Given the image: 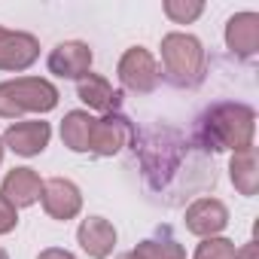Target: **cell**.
Here are the masks:
<instances>
[{
    "label": "cell",
    "mask_w": 259,
    "mask_h": 259,
    "mask_svg": "<svg viewBox=\"0 0 259 259\" xmlns=\"http://www.w3.org/2000/svg\"><path fill=\"white\" fill-rule=\"evenodd\" d=\"M92 125L95 116L89 110H70L61 119V141L70 153H89V141H92Z\"/></svg>",
    "instance_id": "9a60e30c"
},
{
    "label": "cell",
    "mask_w": 259,
    "mask_h": 259,
    "mask_svg": "<svg viewBox=\"0 0 259 259\" xmlns=\"http://www.w3.org/2000/svg\"><path fill=\"white\" fill-rule=\"evenodd\" d=\"M40 201H43V210L52 220H58V223H67V220L79 217V210H82V192L67 177H49V180H43Z\"/></svg>",
    "instance_id": "ba28073f"
},
{
    "label": "cell",
    "mask_w": 259,
    "mask_h": 259,
    "mask_svg": "<svg viewBox=\"0 0 259 259\" xmlns=\"http://www.w3.org/2000/svg\"><path fill=\"white\" fill-rule=\"evenodd\" d=\"M52 138V125L43 119H28V122H10V128L4 132V147L13 150L16 156H40L49 147Z\"/></svg>",
    "instance_id": "9c48e42d"
},
{
    "label": "cell",
    "mask_w": 259,
    "mask_h": 259,
    "mask_svg": "<svg viewBox=\"0 0 259 259\" xmlns=\"http://www.w3.org/2000/svg\"><path fill=\"white\" fill-rule=\"evenodd\" d=\"M144 259H186V250L168 235V229H159V238H147L135 247Z\"/></svg>",
    "instance_id": "e0dca14e"
},
{
    "label": "cell",
    "mask_w": 259,
    "mask_h": 259,
    "mask_svg": "<svg viewBox=\"0 0 259 259\" xmlns=\"http://www.w3.org/2000/svg\"><path fill=\"white\" fill-rule=\"evenodd\" d=\"M204 73H207V52L198 37L183 31H171L162 37L159 76H165L174 89H195L204 82Z\"/></svg>",
    "instance_id": "7a4b0ae2"
},
{
    "label": "cell",
    "mask_w": 259,
    "mask_h": 259,
    "mask_svg": "<svg viewBox=\"0 0 259 259\" xmlns=\"http://www.w3.org/2000/svg\"><path fill=\"white\" fill-rule=\"evenodd\" d=\"M229 177H232V186L241 192V195H256L259 189V162H256V147L250 150H241L232 156L229 162Z\"/></svg>",
    "instance_id": "2e32d148"
},
{
    "label": "cell",
    "mask_w": 259,
    "mask_h": 259,
    "mask_svg": "<svg viewBox=\"0 0 259 259\" xmlns=\"http://www.w3.org/2000/svg\"><path fill=\"white\" fill-rule=\"evenodd\" d=\"M76 95L89 110H101V113H116L122 107V92H116L110 85L107 76L101 73H85L76 82Z\"/></svg>",
    "instance_id": "5bb4252c"
},
{
    "label": "cell",
    "mask_w": 259,
    "mask_h": 259,
    "mask_svg": "<svg viewBox=\"0 0 259 259\" xmlns=\"http://www.w3.org/2000/svg\"><path fill=\"white\" fill-rule=\"evenodd\" d=\"M116 76H119V82H122L125 92H135V95L156 92V85L162 79L153 52L144 49V46H132V49L122 52V58L116 64Z\"/></svg>",
    "instance_id": "277c9868"
},
{
    "label": "cell",
    "mask_w": 259,
    "mask_h": 259,
    "mask_svg": "<svg viewBox=\"0 0 259 259\" xmlns=\"http://www.w3.org/2000/svg\"><path fill=\"white\" fill-rule=\"evenodd\" d=\"M40 58V40L28 31H10L0 25V70L22 73Z\"/></svg>",
    "instance_id": "8992f818"
},
{
    "label": "cell",
    "mask_w": 259,
    "mask_h": 259,
    "mask_svg": "<svg viewBox=\"0 0 259 259\" xmlns=\"http://www.w3.org/2000/svg\"><path fill=\"white\" fill-rule=\"evenodd\" d=\"M4 153H7V147H4V138H0V162H4Z\"/></svg>",
    "instance_id": "cb8c5ba5"
},
{
    "label": "cell",
    "mask_w": 259,
    "mask_h": 259,
    "mask_svg": "<svg viewBox=\"0 0 259 259\" xmlns=\"http://www.w3.org/2000/svg\"><path fill=\"white\" fill-rule=\"evenodd\" d=\"M58 89L43 76H16L0 82V119L19 122L25 113H52L58 107Z\"/></svg>",
    "instance_id": "3957f363"
},
{
    "label": "cell",
    "mask_w": 259,
    "mask_h": 259,
    "mask_svg": "<svg viewBox=\"0 0 259 259\" xmlns=\"http://www.w3.org/2000/svg\"><path fill=\"white\" fill-rule=\"evenodd\" d=\"M253 135H256V113L247 104L238 101H217L210 104L195 125V138L204 150L223 153H241L253 147Z\"/></svg>",
    "instance_id": "6da1fadb"
},
{
    "label": "cell",
    "mask_w": 259,
    "mask_h": 259,
    "mask_svg": "<svg viewBox=\"0 0 259 259\" xmlns=\"http://www.w3.org/2000/svg\"><path fill=\"white\" fill-rule=\"evenodd\" d=\"M0 259H10V253H7V250H4V247H0Z\"/></svg>",
    "instance_id": "d4e9b609"
},
{
    "label": "cell",
    "mask_w": 259,
    "mask_h": 259,
    "mask_svg": "<svg viewBox=\"0 0 259 259\" xmlns=\"http://www.w3.org/2000/svg\"><path fill=\"white\" fill-rule=\"evenodd\" d=\"M16 226H19V210L0 195V235H10Z\"/></svg>",
    "instance_id": "ffe728a7"
},
{
    "label": "cell",
    "mask_w": 259,
    "mask_h": 259,
    "mask_svg": "<svg viewBox=\"0 0 259 259\" xmlns=\"http://www.w3.org/2000/svg\"><path fill=\"white\" fill-rule=\"evenodd\" d=\"M76 241L89 259H107L116 250V226L104 217H85L76 229Z\"/></svg>",
    "instance_id": "7c38bea8"
},
{
    "label": "cell",
    "mask_w": 259,
    "mask_h": 259,
    "mask_svg": "<svg viewBox=\"0 0 259 259\" xmlns=\"http://www.w3.org/2000/svg\"><path fill=\"white\" fill-rule=\"evenodd\" d=\"M40 192H43V180H40V174L34 168H13L4 177V183H0V195H4L16 210L37 204Z\"/></svg>",
    "instance_id": "4fadbf2b"
},
{
    "label": "cell",
    "mask_w": 259,
    "mask_h": 259,
    "mask_svg": "<svg viewBox=\"0 0 259 259\" xmlns=\"http://www.w3.org/2000/svg\"><path fill=\"white\" fill-rule=\"evenodd\" d=\"M162 13H165L174 25H192V22L204 13V4H201V0H165V4H162Z\"/></svg>",
    "instance_id": "ac0fdd59"
},
{
    "label": "cell",
    "mask_w": 259,
    "mask_h": 259,
    "mask_svg": "<svg viewBox=\"0 0 259 259\" xmlns=\"http://www.w3.org/2000/svg\"><path fill=\"white\" fill-rule=\"evenodd\" d=\"M92 61H95V55H92L89 43H82V40H64V43H58L49 52L46 67L58 79H76L79 82L85 73H92Z\"/></svg>",
    "instance_id": "52a82bcc"
},
{
    "label": "cell",
    "mask_w": 259,
    "mask_h": 259,
    "mask_svg": "<svg viewBox=\"0 0 259 259\" xmlns=\"http://www.w3.org/2000/svg\"><path fill=\"white\" fill-rule=\"evenodd\" d=\"M132 138H135V128H132V122H128L119 110L116 113H104L92 125L89 153L92 156H101V159H110V156H116Z\"/></svg>",
    "instance_id": "5b68a950"
},
{
    "label": "cell",
    "mask_w": 259,
    "mask_h": 259,
    "mask_svg": "<svg viewBox=\"0 0 259 259\" xmlns=\"http://www.w3.org/2000/svg\"><path fill=\"white\" fill-rule=\"evenodd\" d=\"M37 259H76V256L70 250H64V247H46V250H40Z\"/></svg>",
    "instance_id": "7402d4cb"
},
{
    "label": "cell",
    "mask_w": 259,
    "mask_h": 259,
    "mask_svg": "<svg viewBox=\"0 0 259 259\" xmlns=\"http://www.w3.org/2000/svg\"><path fill=\"white\" fill-rule=\"evenodd\" d=\"M116 259H144V256H141L138 250H128V253H119Z\"/></svg>",
    "instance_id": "603a6c76"
},
{
    "label": "cell",
    "mask_w": 259,
    "mask_h": 259,
    "mask_svg": "<svg viewBox=\"0 0 259 259\" xmlns=\"http://www.w3.org/2000/svg\"><path fill=\"white\" fill-rule=\"evenodd\" d=\"M183 223H186V232L198 238H217L229 226V207L220 198H195L186 207Z\"/></svg>",
    "instance_id": "30bf717a"
},
{
    "label": "cell",
    "mask_w": 259,
    "mask_h": 259,
    "mask_svg": "<svg viewBox=\"0 0 259 259\" xmlns=\"http://www.w3.org/2000/svg\"><path fill=\"white\" fill-rule=\"evenodd\" d=\"M235 259H259V244L247 241L244 247H235Z\"/></svg>",
    "instance_id": "44dd1931"
},
{
    "label": "cell",
    "mask_w": 259,
    "mask_h": 259,
    "mask_svg": "<svg viewBox=\"0 0 259 259\" xmlns=\"http://www.w3.org/2000/svg\"><path fill=\"white\" fill-rule=\"evenodd\" d=\"M226 49L244 61L259 52V13L244 10L226 22Z\"/></svg>",
    "instance_id": "8fae6325"
},
{
    "label": "cell",
    "mask_w": 259,
    "mask_h": 259,
    "mask_svg": "<svg viewBox=\"0 0 259 259\" xmlns=\"http://www.w3.org/2000/svg\"><path fill=\"white\" fill-rule=\"evenodd\" d=\"M192 259H235V241L217 235V238H201V244L195 247Z\"/></svg>",
    "instance_id": "d6986e66"
}]
</instances>
